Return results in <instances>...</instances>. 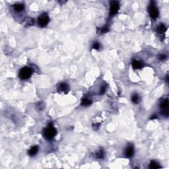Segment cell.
Returning <instances> with one entry per match:
<instances>
[{"instance_id":"1","label":"cell","mask_w":169,"mask_h":169,"mask_svg":"<svg viewBox=\"0 0 169 169\" xmlns=\"http://www.w3.org/2000/svg\"><path fill=\"white\" fill-rule=\"evenodd\" d=\"M56 133H57V131L55 130V128L52 125L50 124L44 130V136L48 140H51L55 137Z\"/></svg>"},{"instance_id":"8","label":"cell","mask_w":169,"mask_h":169,"mask_svg":"<svg viewBox=\"0 0 169 169\" xmlns=\"http://www.w3.org/2000/svg\"><path fill=\"white\" fill-rule=\"evenodd\" d=\"M38 146H33V147H31L28 151V155L33 157L38 153Z\"/></svg>"},{"instance_id":"6","label":"cell","mask_w":169,"mask_h":169,"mask_svg":"<svg viewBox=\"0 0 169 169\" xmlns=\"http://www.w3.org/2000/svg\"><path fill=\"white\" fill-rule=\"evenodd\" d=\"M161 107L162 108V114L164 116H169V100H163L161 104Z\"/></svg>"},{"instance_id":"7","label":"cell","mask_w":169,"mask_h":169,"mask_svg":"<svg viewBox=\"0 0 169 169\" xmlns=\"http://www.w3.org/2000/svg\"><path fill=\"white\" fill-rule=\"evenodd\" d=\"M133 153H134V149H133V147L132 145H130L128 146L126 149H125V156L128 157V158H130L131 157H133Z\"/></svg>"},{"instance_id":"12","label":"cell","mask_w":169,"mask_h":169,"mask_svg":"<svg viewBox=\"0 0 169 169\" xmlns=\"http://www.w3.org/2000/svg\"><path fill=\"white\" fill-rule=\"evenodd\" d=\"M157 32H158V33H164L165 31H166V27L164 26V25H161L158 26V27H157Z\"/></svg>"},{"instance_id":"2","label":"cell","mask_w":169,"mask_h":169,"mask_svg":"<svg viewBox=\"0 0 169 169\" xmlns=\"http://www.w3.org/2000/svg\"><path fill=\"white\" fill-rule=\"evenodd\" d=\"M33 73V71L30 67H23L20 70L19 77L21 79L25 80L30 77Z\"/></svg>"},{"instance_id":"5","label":"cell","mask_w":169,"mask_h":169,"mask_svg":"<svg viewBox=\"0 0 169 169\" xmlns=\"http://www.w3.org/2000/svg\"><path fill=\"white\" fill-rule=\"evenodd\" d=\"M110 5V13L114 15L119 10V3L118 1H112Z\"/></svg>"},{"instance_id":"11","label":"cell","mask_w":169,"mask_h":169,"mask_svg":"<svg viewBox=\"0 0 169 169\" xmlns=\"http://www.w3.org/2000/svg\"><path fill=\"white\" fill-rule=\"evenodd\" d=\"M25 8V5L22 3H17L14 5V9L17 11H21Z\"/></svg>"},{"instance_id":"4","label":"cell","mask_w":169,"mask_h":169,"mask_svg":"<svg viewBox=\"0 0 169 169\" xmlns=\"http://www.w3.org/2000/svg\"><path fill=\"white\" fill-rule=\"evenodd\" d=\"M49 22V17L48 16L47 14L44 13L41 15L40 17H38V25L43 27H45L46 25H47V24Z\"/></svg>"},{"instance_id":"15","label":"cell","mask_w":169,"mask_h":169,"mask_svg":"<svg viewBox=\"0 0 169 169\" xmlns=\"http://www.w3.org/2000/svg\"><path fill=\"white\" fill-rule=\"evenodd\" d=\"M139 100V96L137 94H134L132 95V97H131V100H132V102H133V103H135V104L138 103Z\"/></svg>"},{"instance_id":"13","label":"cell","mask_w":169,"mask_h":169,"mask_svg":"<svg viewBox=\"0 0 169 169\" xmlns=\"http://www.w3.org/2000/svg\"><path fill=\"white\" fill-rule=\"evenodd\" d=\"M150 169H158V168H161V166H159L157 163H156L155 161H152L151 164H150Z\"/></svg>"},{"instance_id":"14","label":"cell","mask_w":169,"mask_h":169,"mask_svg":"<svg viewBox=\"0 0 169 169\" xmlns=\"http://www.w3.org/2000/svg\"><path fill=\"white\" fill-rule=\"evenodd\" d=\"M92 103L91 100H89L87 98H84L82 100L81 102V105L83 106H89Z\"/></svg>"},{"instance_id":"9","label":"cell","mask_w":169,"mask_h":169,"mask_svg":"<svg viewBox=\"0 0 169 169\" xmlns=\"http://www.w3.org/2000/svg\"><path fill=\"white\" fill-rule=\"evenodd\" d=\"M132 65H133V67L135 69H140L141 67H142L143 66V64L141 61H137V60H134L132 63Z\"/></svg>"},{"instance_id":"17","label":"cell","mask_w":169,"mask_h":169,"mask_svg":"<svg viewBox=\"0 0 169 169\" xmlns=\"http://www.w3.org/2000/svg\"><path fill=\"white\" fill-rule=\"evenodd\" d=\"M93 48L94 49H96V50L98 49V48H100V44H99V43H98V42H94V44H93Z\"/></svg>"},{"instance_id":"10","label":"cell","mask_w":169,"mask_h":169,"mask_svg":"<svg viewBox=\"0 0 169 169\" xmlns=\"http://www.w3.org/2000/svg\"><path fill=\"white\" fill-rule=\"evenodd\" d=\"M69 87L65 83H61L59 87V91L61 92H67Z\"/></svg>"},{"instance_id":"3","label":"cell","mask_w":169,"mask_h":169,"mask_svg":"<svg viewBox=\"0 0 169 169\" xmlns=\"http://www.w3.org/2000/svg\"><path fill=\"white\" fill-rule=\"evenodd\" d=\"M149 13L153 19H156L157 17H158L159 14L158 9L153 2H151L150 5L149 6Z\"/></svg>"},{"instance_id":"18","label":"cell","mask_w":169,"mask_h":169,"mask_svg":"<svg viewBox=\"0 0 169 169\" xmlns=\"http://www.w3.org/2000/svg\"><path fill=\"white\" fill-rule=\"evenodd\" d=\"M166 58V56L164 54H162V55H159V60H165Z\"/></svg>"},{"instance_id":"16","label":"cell","mask_w":169,"mask_h":169,"mask_svg":"<svg viewBox=\"0 0 169 169\" xmlns=\"http://www.w3.org/2000/svg\"><path fill=\"white\" fill-rule=\"evenodd\" d=\"M104 157V152H103L102 150H100L97 153V158H103Z\"/></svg>"}]
</instances>
